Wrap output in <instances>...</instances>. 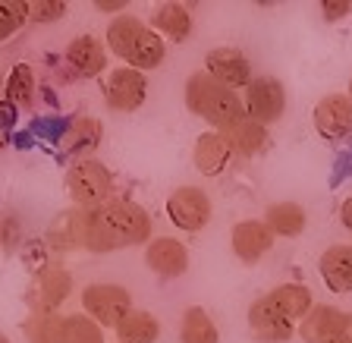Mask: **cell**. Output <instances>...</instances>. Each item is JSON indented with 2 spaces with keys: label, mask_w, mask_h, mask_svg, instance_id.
Here are the masks:
<instances>
[{
  "label": "cell",
  "mask_w": 352,
  "mask_h": 343,
  "mask_svg": "<svg viewBox=\"0 0 352 343\" xmlns=\"http://www.w3.org/2000/svg\"><path fill=\"white\" fill-rule=\"evenodd\" d=\"M35 92H38V79L35 70L29 63H16L7 73V85H3V101L10 107H32L35 104Z\"/></svg>",
  "instance_id": "cb8c5ba5"
},
{
  "label": "cell",
  "mask_w": 352,
  "mask_h": 343,
  "mask_svg": "<svg viewBox=\"0 0 352 343\" xmlns=\"http://www.w3.org/2000/svg\"><path fill=\"white\" fill-rule=\"evenodd\" d=\"M340 220H343V227L352 233V196L343 202V208H340Z\"/></svg>",
  "instance_id": "836d02e7"
},
{
  "label": "cell",
  "mask_w": 352,
  "mask_h": 343,
  "mask_svg": "<svg viewBox=\"0 0 352 343\" xmlns=\"http://www.w3.org/2000/svg\"><path fill=\"white\" fill-rule=\"evenodd\" d=\"M318 271L330 293H352V246H330L318 262Z\"/></svg>",
  "instance_id": "d6986e66"
},
{
  "label": "cell",
  "mask_w": 352,
  "mask_h": 343,
  "mask_svg": "<svg viewBox=\"0 0 352 343\" xmlns=\"http://www.w3.org/2000/svg\"><path fill=\"white\" fill-rule=\"evenodd\" d=\"M101 92L110 110L132 114L148 98V76L139 70H129V66H117V70H107L101 76Z\"/></svg>",
  "instance_id": "8992f818"
},
{
  "label": "cell",
  "mask_w": 352,
  "mask_h": 343,
  "mask_svg": "<svg viewBox=\"0 0 352 343\" xmlns=\"http://www.w3.org/2000/svg\"><path fill=\"white\" fill-rule=\"evenodd\" d=\"M0 343H10V337H3V334H0Z\"/></svg>",
  "instance_id": "f35d334b"
},
{
  "label": "cell",
  "mask_w": 352,
  "mask_h": 343,
  "mask_svg": "<svg viewBox=\"0 0 352 343\" xmlns=\"http://www.w3.org/2000/svg\"><path fill=\"white\" fill-rule=\"evenodd\" d=\"M0 123H7V126L16 123V107H10L3 98H0Z\"/></svg>",
  "instance_id": "d6a6232c"
},
{
  "label": "cell",
  "mask_w": 352,
  "mask_h": 343,
  "mask_svg": "<svg viewBox=\"0 0 352 343\" xmlns=\"http://www.w3.org/2000/svg\"><path fill=\"white\" fill-rule=\"evenodd\" d=\"M340 337H343V343H352V315H349V322H346V331H343Z\"/></svg>",
  "instance_id": "8d00e7d4"
},
{
  "label": "cell",
  "mask_w": 352,
  "mask_h": 343,
  "mask_svg": "<svg viewBox=\"0 0 352 343\" xmlns=\"http://www.w3.org/2000/svg\"><path fill=\"white\" fill-rule=\"evenodd\" d=\"M264 224L271 227L274 236H286V240H293L305 230L308 224V214L299 202H274L267 211H264Z\"/></svg>",
  "instance_id": "603a6c76"
},
{
  "label": "cell",
  "mask_w": 352,
  "mask_h": 343,
  "mask_svg": "<svg viewBox=\"0 0 352 343\" xmlns=\"http://www.w3.org/2000/svg\"><path fill=\"white\" fill-rule=\"evenodd\" d=\"M60 343H104V328L95 322V318H88L85 312L63 315Z\"/></svg>",
  "instance_id": "83f0119b"
},
{
  "label": "cell",
  "mask_w": 352,
  "mask_h": 343,
  "mask_svg": "<svg viewBox=\"0 0 352 343\" xmlns=\"http://www.w3.org/2000/svg\"><path fill=\"white\" fill-rule=\"evenodd\" d=\"M267 302L283 315L286 322H293V324H299L302 318L315 309V296H311V290H308L305 284H280V287H274V290L267 293Z\"/></svg>",
  "instance_id": "ffe728a7"
},
{
  "label": "cell",
  "mask_w": 352,
  "mask_h": 343,
  "mask_svg": "<svg viewBox=\"0 0 352 343\" xmlns=\"http://www.w3.org/2000/svg\"><path fill=\"white\" fill-rule=\"evenodd\" d=\"M22 25H29V0H0V41H10Z\"/></svg>",
  "instance_id": "f1b7e54d"
},
{
  "label": "cell",
  "mask_w": 352,
  "mask_h": 343,
  "mask_svg": "<svg viewBox=\"0 0 352 343\" xmlns=\"http://www.w3.org/2000/svg\"><path fill=\"white\" fill-rule=\"evenodd\" d=\"M66 66L82 79H95L107 73V44H101L95 35H76L63 51Z\"/></svg>",
  "instance_id": "5bb4252c"
},
{
  "label": "cell",
  "mask_w": 352,
  "mask_h": 343,
  "mask_svg": "<svg viewBox=\"0 0 352 343\" xmlns=\"http://www.w3.org/2000/svg\"><path fill=\"white\" fill-rule=\"evenodd\" d=\"M242 104L252 120L264 126H274L286 110V88L277 76H255L249 88L242 92Z\"/></svg>",
  "instance_id": "ba28073f"
},
{
  "label": "cell",
  "mask_w": 352,
  "mask_h": 343,
  "mask_svg": "<svg viewBox=\"0 0 352 343\" xmlns=\"http://www.w3.org/2000/svg\"><path fill=\"white\" fill-rule=\"evenodd\" d=\"M311 120H315V129L318 136H324V139H346L352 132V98L349 95H340V92H333V95H324L321 101L315 104V114H311Z\"/></svg>",
  "instance_id": "7c38bea8"
},
{
  "label": "cell",
  "mask_w": 352,
  "mask_h": 343,
  "mask_svg": "<svg viewBox=\"0 0 352 343\" xmlns=\"http://www.w3.org/2000/svg\"><path fill=\"white\" fill-rule=\"evenodd\" d=\"M230 246H233V256L239 258L242 264H255L274 249V233L264 220L249 218V220L233 224V230H230Z\"/></svg>",
  "instance_id": "8fae6325"
},
{
  "label": "cell",
  "mask_w": 352,
  "mask_h": 343,
  "mask_svg": "<svg viewBox=\"0 0 352 343\" xmlns=\"http://www.w3.org/2000/svg\"><path fill=\"white\" fill-rule=\"evenodd\" d=\"M73 220L79 252H95V256L142 246V242L151 240L154 227L151 214L139 202H129V198H110L107 205L95 208V211L73 208Z\"/></svg>",
  "instance_id": "6da1fadb"
},
{
  "label": "cell",
  "mask_w": 352,
  "mask_h": 343,
  "mask_svg": "<svg viewBox=\"0 0 352 343\" xmlns=\"http://www.w3.org/2000/svg\"><path fill=\"white\" fill-rule=\"evenodd\" d=\"M151 29L157 32L161 38L167 41H186L192 35V13L186 3H161V7H154L151 13Z\"/></svg>",
  "instance_id": "7402d4cb"
},
{
  "label": "cell",
  "mask_w": 352,
  "mask_h": 343,
  "mask_svg": "<svg viewBox=\"0 0 352 343\" xmlns=\"http://www.w3.org/2000/svg\"><path fill=\"white\" fill-rule=\"evenodd\" d=\"M104 38H107V51H113V57H120L129 70L139 73H151L167 60V41L132 13L113 16Z\"/></svg>",
  "instance_id": "7a4b0ae2"
},
{
  "label": "cell",
  "mask_w": 352,
  "mask_h": 343,
  "mask_svg": "<svg viewBox=\"0 0 352 343\" xmlns=\"http://www.w3.org/2000/svg\"><path fill=\"white\" fill-rule=\"evenodd\" d=\"M324 343H343V337H333V340H324Z\"/></svg>",
  "instance_id": "74e56055"
},
{
  "label": "cell",
  "mask_w": 352,
  "mask_h": 343,
  "mask_svg": "<svg viewBox=\"0 0 352 343\" xmlns=\"http://www.w3.org/2000/svg\"><path fill=\"white\" fill-rule=\"evenodd\" d=\"M205 73L211 76V79H217L220 85L233 88V92H239V88L245 92L249 82L255 79L249 57H245L239 48H211V51L205 54Z\"/></svg>",
  "instance_id": "30bf717a"
},
{
  "label": "cell",
  "mask_w": 352,
  "mask_h": 343,
  "mask_svg": "<svg viewBox=\"0 0 352 343\" xmlns=\"http://www.w3.org/2000/svg\"><path fill=\"white\" fill-rule=\"evenodd\" d=\"M186 107L201 117L208 126L214 129H227L230 123H236L239 117H245V104H242L239 92L233 88L220 85L217 79L205 73V70H198L186 79Z\"/></svg>",
  "instance_id": "3957f363"
},
{
  "label": "cell",
  "mask_w": 352,
  "mask_h": 343,
  "mask_svg": "<svg viewBox=\"0 0 352 343\" xmlns=\"http://www.w3.org/2000/svg\"><path fill=\"white\" fill-rule=\"evenodd\" d=\"M249 331L261 343H286V340H293L296 324L286 322L283 315L267 302V296H261V300H255L249 306Z\"/></svg>",
  "instance_id": "2e32d148"
},
{
  "label": "cell",
  "mask_w": 352,
  "mask_h": 343,
  "mask_svg": "<svg viewBox=\"0 0 352 343\" xmlns=\"http://www.w3.org/2000/svg\"><path fill=\"white\" fill-rule=\"evenodd\" d=\"M192 158H195V167L205 176H220L223 170H227L233 152H230L227 139H223L217 129H211V132H201V136L195 139V152H192Z\"/></svg>",
  "instance_id": "44dd1931"
},
{
  "label": "cell",
  "mask_w": 352,
  "mask_h": 343,
  "mask_svg": "<svg viewBox=\"0 0 352 343\" xmlns=\"http://www.w3.org/2000/svg\"><path fill=\"white\" fill-rule=\"evenodd\" d=\"M16 236H19V224H16V218H10V214H0V252L13 246Z\"/></svg>",
  "instance_id": "1f68e13d"
},
{
  "label": "cell",
  "mask_w": 352,
  "mask_h": 343,
  "mask_svg": "<svg viewBox=\"0 0 352 343\" xmlns=\"http://www.w3.org/2000/svg\"><path fill=\"white\" fill-rule=\"evenodd\" d=\"M349 98H352V79H349Z\"/></svg>",
  "instance_id": "ab89813d"
},
{
  "label": "cell",
  "mask_w": 352,
  "mask_h": 343,
  "mask_svg": "<svg viewBox=\"0 0 352 343\" xmlns=\"http://www.w3.org/2000/svg\"><path fill=\"white\" fill-rule=\"evenodd\" d=\"M10 136H13V126L0 123V148H7V145H10Z\"/></svg>",
  "instance_id": "d590c367"
},
{
  "label": "cell",
  "mask_w": 352,
  "mask_h": 343,
  "mask_svg": "<svg viewBox=\"0 0 352 343\" xmlns=\"http://www.w3.org/2000/svg\"><path fill=\"white\" fill-rule=\"evenodd\" d=\"M120 343H157L161 340V322L145 309H132L117 324Z\"/></svg>",
  "instance_id": "d4e9b609"
},
{
  "label": "cell",
  "mask_w": 352,
  "mask_h": 343,
  "mask_svg": "<svg viewBox=\"0 0 352 343\" xmlns=\"http://www.w3.org/2000/svg\"><path fill=\"white\" fill-rule=\"evenodd\" d=\"M101 136H104L101 120L88 117V114H79V117L66 120V126L57 136V145L63 154H73V158L82 161V158H88V154L101 145Z\"/></svg>",
  "instance_id": "9a60e30c"
},
{
  "label": "cell",
  "mask_w": 352,
  "mask_h": 343,
  "mask_svg": "<svg viewBox=\"0 0 352 343\" xmlns=\"http://www.w3.org/2000/svg\"><path fill=\"white\" fill-rule=\"evenodd\" d=\"M66 192L76 208L95 211L113 198V174L95 158H82L66 170Z\"/></svg>",
  "instance_id": "277c9868"
},
{
  "label": "cell",
  "mask_w": 352,
  "mask_h": 343,
  "mask_svg": "<svg viewBox=\"0 0 352 343\" xmlns=\"http://www.w3.org/2000/svg\"><path fill=\"white\" fill-rule=\"evenodd\" d=\"M349 13H352V0H324L321 3V16L327 22H337Z\"/></svg>",
  "instance_id": "4dcf8cb0"
},
{
  "label": "cell",
  "mask_w": 352,
  "mask_h": 343,
  "mask_svg": "<svg viewBox=\"0 0 352 343\" xmlns=\"http://www.w3.org/2000/svg\"><path fill=\"white\" fill-rule=\"evenodd\" d=\"M98 10H104V13H120V10H126V0H98Z\"/></svg>",
  "instance_id": "e575fe53"
},
{
  "label": "cell",
  "mask_w": 352,
  "mask_h": 343,
  "mask_svg": "<svg viewBox=\"0 0 352 343\" xmlns=\"http://www.w3.org/2000/svg\"><path fill=\"white\" fill-rule=\"evenodd\" d=\"M73 293V274L63 264H47L38 274H32V287L25 293L32 312H57Z\"/></svg>",
  "instance_id": "9c48e42d"
},
{
  "label": "cell",
  "mask_w": 352,
  "mask_h": 343,
  "mask_svg": "<svg viewBox=\"0 0 352 343\" xmlns=\"http://www.w3.org/2000/svg\"><path fill=\"white\" fill-rule=\"evenodd\" d=\"M220 136L227 139L230 152L242 154V158H255V154H261L264 145H267V126L252 120L249 114L239 117L236 123H230L227 129H220Z\"/></svg>",
  "instance_id": "ac0fdd59"
},
{
  "label": "cell",
  "mask_w": 352,
  "mask_h": 343,
  "mask_svg": "<svg viewBox=\"0 0 352 343\" xmlns=\"http://www.w3.org/2000/svg\"><path fill=\"white\" fill-rule=\"evenodd\" d=\"M179 343H220L214 318L201 306H189L179 318Z\"/></svg>",
  "instance_id": "484cf974"
},
{
  "label": "cell",
  "mask_w": 352,
  "mask_h": 343,
  "mask_svg": "<svg viewBox=\"0 0 352 343\" xmlns=\"http://www.w3.org/2000/svg\"><path fill=\"white\" fill-rule=\"evenodd\" d=\"M145 264L164 280H176L189 271V249L176 236H157L145 246Z\"/></svg>",
  "instance_id": "4fadbf2b"
},
{
  "label": "cell",
  "mask_w": 352,
  "mask_h": 343,
  "mask_svg": "<svg viewBox=\"0 0 352 343\" xmlns=\"http://www.w3.org/2000/svg\"><path fill=\"white\" fill-rule=\"evenodd\" d=\"M214 205L201 186H179L170 192L167 198V218L173 220V227L186 230V233H198L211 224Z\"/></svg>",
  "instance_id": "52a82bcc"
},
{
  "label": "cell",
  "mask_w": 352,
  "mask_h": 343,
  "mask_svg": "<svg viewBox=\"0 0 352 343\" xmlns=\"http://www.w3.org/2000/svg\"><path fill=\"white\" fill-rule=\"evenodd\" d=\"M60 331H63V315L60 312H32L22 322L25 343H60Z\"/></svg>",
  "instance_id": "4316f807"
},
{
  "label": "cell",
  "mask_w": 352,
  "mask_h": 343,
  "mask_svg": "<svg viewBox=\"0 0 352 343\" xmlns=\"http://www.w3.org/2000/svg\"><path fill=\"white\" fill-rule=\"evenodd\" d=\"M346 322H349V315L340 312V309L315 306L299 324H296V334H299L305 343H324V340H333V337L343 334Z\"/></svg>",
  "instance_id": "e0dca14e"
},
{
  "label": "cell",
  "mask_w": 352,
  "mask_h": 343,
  "mask_svg": "<svg viewBox=\"0 0 352 343\" xmlns=\"http://www.w3.org/2000/svg\"><path fill=\"white\" fill-rule=\"evenodd\" d=\"M132 296L126 287L120 284H88L82 290V312L88 318H95L101 328H113L132 312Z\"/></svg>",
  "instance_id": "5b68a950"
},
{
  "label": "cell",
  "mask_w": 352,
  "mask_h": 343,
  "mask_svg": "<svg viewBox=\"0 0 352 343\" xmlns=\"http://www.w3.org/2000/svg\"><path fill=\"white\" fill-rule=\"evenodd\" d=\"M66 16L63 0H29V22L32 25H47Z\"/></svg>",
  "instance_id": "f546056e"
}]
</instances>
